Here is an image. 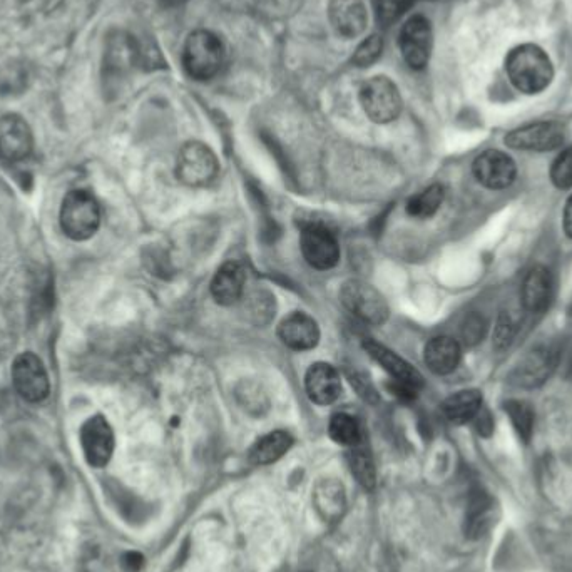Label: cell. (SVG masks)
Here are the masks:
<instances>
[{
	"mask_svg": "<svg viewBox=\"0 0 572 572\" xmlns=\"http://www.w3.org/2000/svg\"><path fill=\"white\" fill-rule=\"evenodd\" d=\"M445 191L440 184H432L429 188L424 189L419 195L412 196L407 201V213L414 218H430L439 211L442 201H444Z\"/></svg>",
	"mask_w": 572,
	"mask_h": 572,
	"instance_id": "cell-26",
	"label": "cell"
},
{
	"mask_svg": "<svg viewBox=\"0 0 572 572\" xmlns=\"http://www.w3.org/2000/svg\"><path fill=\"white\" fill-rule=\"evenodd\" d=\"M566 131L562 124L554 121H544V123L527 124L522 128L514 129L506 136V144L512 149L521 151H552L559 148L564 143Z\"/></svg>",
	"mask_w": 572,
	"mask_h": 572,
	"instance_id": "cell-11",
	"label": "cell"
},
{
	"mask_svg": "<svg viewBox=\"0 0 572 572\" xmlns=\"http://www.w3.org/2000/svg\"><path fill=\"white\" fill-rule=\"evenodd\" d=\"M305 390H307L308 399L312 400L313 404H333L342 392L340 373L330 363H315L308 368Z\"/></svg>",
	"mask_w": 572,
	"mask_h": 572,
	"instance_id": "cell-17",
	"label": "cell"
},
{
	"mask_svg": "<svg viewBox=\"0 0 572 572\" xmlns=\"http://www.w3.org/2000/svg\"><path fill=\"white\" fill-rule=\"evenodd\" d=\"M556 365V353L551 348H537L516 370V384L536 387L542 384Z\"/></svg>",
	"mask_w": 572,
	"mask_h": 572,
	"instance_id": "cell-22",
	"label": "cell"
},
{
	"mask_svg": "<svg viewBox=\"0 0 572 572\" xmlns=\"http://www.w3.org/2000/svg\"><path fill=\"white\" fill-rule=\"evenodd\" d=\"M384 49V41L378 34L367 37L365 41L357 47V51L353 54V64L357 67H370L378 61V57L382 56Z\"/></svg>",
	"mask_w": 572,
	"mask_h": 572,
	"instance_id": "cell-32",
	"label": "cell"
},
{
	"mask_svg": "<svg viewBox=\"0 0 572 572\" xmlns=\"http://www.w3.org/2000/svg\"><path fill=\"white\" fill-rule=\"evenodd\" d=\"M424 357L430 372L437 373V375H449L459 367L462 352H460L459 342L454 338L435 337L427 343Z\"/></svg>",
	"mask_w": 572,
	"mask_h": 572,
	"instance_id": "cell-21",
	"label": "cell"
},
{
	"mask_svg": "<svg viewBox=\"0 0 572 572\" xmlns=\"http://www.w3.org/2000/svg\"><path fill=\"white\" fill-rule=\"evenodd\" d=\"M300 245L305 260L315 270H330L340 260L337 236L322 223L303 226Z\"/></svg>",
	"mask_w": 572,
	"mask_h": 572,
	"instance_id": "cell-8",
	"label": "cell"
},
{
	"mask_svg": "<svg viewBox=\"0 0 572 572\" xmlns=\"http://www.w3.org/2000/svg\"><path fill=\"white\" fill-rule=\"evenodd\" d=\"M124 571L139 572L144 566V557L139 552H126L121 559Z\"/></svg>",
	"mask_w": 572,
	"mask_h": 572,
	"instance_id": "cell-36",
	"label": "cell"
},
{
	"mask_svg": "<svg viewBox=\"0 0 572 572\" xmlns=\"http://www.w3.org/2000/svg\"><path fill=\"white\" fill-rule=\"evenodd\" d=\"M564 231L569 238H572V195L564 206Z\"/></svg>",
	"mask_w": 572,
	"mask_h": 572,
	"instance_id": "cell-37",
	"label": "cell"
},
{
	"mask_svg": "<svg viewBox=\"0 0 572 572\" xmlns=\"http://www.w3.org/2000/svg\"><path fill=\"white\" fill-rule=\"evenodd\" d=\"M348 462H350V470L355 475L358 484L363 489L372 491L373 487H375V482H377V472H375V464H373L372 455L368 454V450L360 447V444L355 445V447H352Z\"/></svg>",
	"mask_w": 572,
	"mask_h": 572,
	"instance_id": "cell-27",
	"label": "cell"
},
{
	"mask_svg": "<svg viewBox=\"0 0 572 572\" xmlns=\"http://www.w3.org/2000/svg\"><path fill=\"white\" fill-rule=\"evenodd\" d=\"M328 17L338 36L345 39L362 36L367 27V7L363 0H332L328 6Z\"/></svg>",
	"mask_w": 572,
	"mask_h": 572,
	"instance_id": "cell-16",
	"label": "cell"
},
{
	"mask_svg": "<svg viewBox=\"0 0 572 572\" xmlns=\"http://www.w3.org/2000/svg\"><path fill=\"white\" fill-rule=\"evenodd\" d=\"M59 223L72 241L89 240L101 226V206L86 189H72L62 200Z\"/></svg>",
	"mask_w": 572,
	"mask_h": 572,
	"instance_id": "cell-2",
	"label": "cell"
},
{
	"mask_svg": "<svg viewBox=\"0 0 572 572\" xmlns=\"http://www.w3.org/2000/svg\"><path fill=\"white\" fill-rule=\"evenodd\" d=\"M328 432H330L333 442L347 445V447H355L362 440L360 425H358L357 420L353 419L352 415L348 414L333 415Z\"/></svg>",
	"mask_w": 572,
	"mask_h": 572,
	"instance_id": "cell-28",
	"label": "cell"
},
{
	"mask_svg": "<svg viewBox=\"0 0 572 572\" xmlns=\"http://www.w3.org/2000/svg\"><path fill=\"white\" fill-rule=\"evenodd\" d=\"M218 159L206 144L191 141L179 151L176 176L181 183L193 188L210 184L218 174Z\"/></svg>",
	"mask_w": 572,
	"mask_h": 572,
	"instance_id": "cell-6",
	"label": "cell"
},
{
	"mask_svg": "<svg viewBox=\"0 0 572 572\" xmlns=\"http://www.w3.org/2000/svg\"><path fill=\"white\" fill-rule=\"evenodd\" d=\"M482 395L479 390H460L442 404L444 415L454 424H467L481 414Z\"/></svg>",
	"mask_w": 572,
	"mask_h": 572,
	"instance_id": "cell-24",
	"label": "cell"
},
{
	"mask_svg": "<svg viewBox=\"0 0 572 572\" xmlns=\"http://www.w3.org/2000/svg\"><path fill=\"white\" fill-rule=\"evenodd\" d=\"M184 69L196 81H210L225 64V47L220 37L210 31L189 34L183 49Z\"/></svg>",
	"mask_w": 572,
	"mask_h": 572,
	"instance_id": "cell-3",
	"label": "cell"
},
{
	"mask_svg": "<svg viewBox=\"0 0 572 572\" xmlns=\"http://www.w3.org/2000/svg\"><path fill=\"white\" fill-rule=\"evenodd\" d=\"M506 412L511 417L512 425L517 430V434L524 442H529L534 429V412L531 405L522 400H509L506 404Z\"/></svg>",
	"mask_w": 572,
	"mask_h": 572,
	"instance_id": "cell-29",
	"label": "cell"
},
{
	"mask_svg": "<svg viewBox=\"0 0 572 572\" xmlns=\"http://www.w3.org/2000/svg\"><path fill=\"white\" fill-rule=\"evenodd\" d=\"M516 335V322L512 320L511 315L504 313L499 322H497L496 332H494V345L497 350H504V348L511 345Z\"/></svg>",
	"mask_w": 572,
	"mask_h": 572,
	"instance_id": "cell-35",
	"label": "cell"
},
{
	"mask_svg": "<svg viewBox=\"0 0 572 572\" xmlns=\"http://www.w3.org/2000/svg\"><path fill=\"white\" fill-rule=\"evenodd\" d=\"M313 506L325 522H338L347 511V496L343 484L327 477L313 487Z\"/></svg>",
	"mask_w": 572,
	"mask_h": 572,
	"instance_id": "cell-18",
	"label": "cell"
},
{
	"mask_svg": "<svg viewBox=\"0 0 572 572\" xmlns=\"http://www.w3.org/2000/svg\"><path fill=\"white\" fill-rule=\"evenodd\" d=\"M486 328V320L481 315L472 313V315L465 318L464 325H462V340L469 347L477 345V343L482 342V338L486 335Z\"/></svg>",
	"mask_w": 572,
	"mask_h": 572,
	"instance_id": "cell-34",
	"label": "cell"
},
{
	"mask_svg": "<svg viewBox=\"0 0 572 572\" xmlns=\"http://www.w3.org/2000/svg\"><path fill=\"white\" fill-rule=\"evenodd\" d=\"M400 51L404 61L415 71L424 69L430 61L434 34L432 26L424 16L410 17L400 31Z\"/></svg>",
	"mask_w": 572,
	"mask_h": 572,
	"instance_id": "cell-10",
	"label": "cell"
},
{
	"mask_svg": "<svg viewBox=\"0 0 572 572\" xmlns=\"http://www.w3.org/2000/svg\"><path fill=\"white\" fill-rule=\"evenodd\" d=\"M551 181L559 189L572 188V148L562 151L551 166Z\"/></svg>",
	"mask_w": 572,
	"mask_h": 572,
	"instance_id": "cell-33",
	"label": "cell"
},
{
	"mask_svg": "<svg viewBox=\"0 0 572 572\" xmlns=\"http://www.w3.org/2000/svg\"><path fill=\"white\" fill-rule=\"evenodd\" d=\"M168 6H176L179 2H183V0H164Z\"/></svg>",
	"mask_w": 572,
	"mask_h": 572,
	"instance_id": "cell-38",
	"label": "cell"
},
{
	"mask_svg": "<svg viewBox=\"0 0 572 572\" xmlns=\"http://www.w3.org/2000/svg\"><path fill=\"white\" fill-rule=\"evenodd\" d=\"M363 347L367 350L368 355L375 362L380 363L384 367L385 372L389 373L390 377H392V382L407 385V387L417 390V392L424 387V377L409 362H405L404 358L399 357L397 353L392 352L384 345H380V343L373 342V340L365 342Z\"/></svg>",
	"mask_w": 572,
	"mask_h": 572,
	"instance_id": "cell-15",
	"label": "cell"
},
{
	"mask_svg": "<svg viewBox=\"0 0 572 572\" xmlns=\"http://www.w3.org/2000/svg\"><path fill=\"white\" fill-rule=\"evenodd\" d=\"M472 171L477 181L489 189L509 188L517 176L514 159L494 149L477 156Z\"/></svg>",
	"mask_w": 572,
	"mask_h": 572,
	"instance_id": "cell-12",
	"label": "cell"
},
{
	"mask_svg": "<svg viewBox=\"0 0 572 572\" xmlns=\"http://www.w3.org/2000/svg\"><path fill=\"white\" fill-rule=\"evenodd\" d=\"M245 281L243 266L236 261H226L211 281V295L218 305L230 307L245 295Z\"/></svg>",
	"mask_w": 572,
	"mask_h": 572,
	"instance_id": "cell-19",
	"label": "cell"
},
{
	"mask_svg": "<svg viewBox=\"0 0 572 572\" xmlns=\"http://www.w3.org/2000/svg\"><path fill=\"white\" fill-rule=\"evenodd\" d=\"M278 337L286 347L305 352L317 347L320 342V328L307 313L295 312L280 323Z\"/></svg>",
	"mask_w": 572,
	"mask_h": 572,
	"instance_id": "cell-14",
	"label": "cell"
},
{
	"mask_svg": "<svg viewBox=\"0 0 572 572\" xmlns=\"http://www.w3.org/2000/svg\"><path fill=\"white\" fill-rule=\"evenodd\" d=\"M494 511V501L486 492H472L465 514V534L472 539L484 536L494 524Z\"/></svg>",
	"mask_w": 572,
	"mask_h": 572,
	"instance_id": "cell-23",
	"label": "cell"
},
{
	"mask_svg": "<svg viewBox=\"0 0 572 572\" xmlns=\"http://www.w3.org/2000/svg\"><path fill=\"white\" fill-rule=\"evenodd\" d=\"M412 0H373L375 19L382 27H390L409 11Z\"/></svg>",
	"mask_w": 572,
	"mask_h": 572,
	"instance_id": "cell-31",
	"label": "cell"
},
{
	"mask_svg": "<svg viewBox=\"0 0 572 572\" xmlns=\"http://www.w3.org/2000/svg\"><path fill=\"white\" fill-rule=\"evenodd\" d=\"M245 310L248 318L256 325L268 323L275 312V298L265 292L251 293L245 298Z\"/></svg>",
	"mask_w": 572,
	"mask_h": 572,
	"instance_id": "cell-30",
	"label": "cell"
},
{
	"mask_svg": "<svg viewBox=\"0 0 572 572\" xmlns=\"http://www.w3.org/2000/svg\"><path fill=\"white\" fill-rule=\"evenodd\" d=\"M12 382L22 399L39 404L51 392L49 375L41 358L32 352L21 353L12 365Z\"/></svg>",
	"mask_w": 572,
	"mask_h": 572,
	"instance_id": "cell-7",
	"label": "cell"
},
{
	"mask_svg": "<svg viewBox=\"0 0 572 572\" xmlns=\"http://www.w3.org/2000/svg\"><path fill=\"white\" fill-rule=\"evenodd\" d=\"M360 103L368 118L378 124L392 123L402 111L399 87L385 76L372 77L363 84Z\"/></svg>",
	"mask_w": 572,
	"mask_h": 572,
	"instance_id": "cell-4",
	"label": "cell"
},
{
	"mask_svg": "<svg viewBox=\"0 0 572 572\" xmlns=\"http://www.w3.org/2000/svg\"><path fill=\"white\" fill-rule=\"evenodd\" d=\"M552 297V276L544 266H534L522 283V305L527 312L541 313Z\"/></svg>",
	"mask_w": 572,
	"mask_h": 572,
	"instance_id": "cell-20",
	"label": "cell"
},
{
	"mask_svg": "<svg viewBox=\"0 0 572 572\" xmlns=\"http://www.w3.org/2000/svg\"><path fill=\"white\" fill-rule=\"evenodd\" d=\"M34 136L26 119L17 114L0 118V156L7 161H22L32 153Z\"/></svg>",
	"mask_w": 572,
	"mask_h": 572,
	"instance_id": "cell-13",
	"label": "cell"
},
{
	"mask_svg": "<svg viewBox=\"0 0 572 572\" xmlns=\"http://www.w3.org/2000/svg\"><path fill=\"white\" fill-rule=\"evenodd\" d=\"M292 445L293 437L288 432L283 430L270 432L256 440L255 445L251 447L250 462L253 465L273 464L292 449Z\"/></svg>",
	"mask_w": 572,
	"mask_h": 572,
	"instance_id": "cell-25",
	"label": "cell"
},
{
	"mask_svg": "<svg viewBox=\"0 0 572 572\" xmlns=\"http://www.w3.org/2000/svg\"><path fill=\"white\" fill-rule=\"evenodd\" d=\"M342 303L353 317L370 325H382L389 318V305L377 288L362 280H350L342 286Z\"/></svg>",
	"mask_w": 572,
	"mask_h": 572,
	"instance_id": "cell-5",
	"label": "cell"
},
{
	"mask_svg": "<svg viewBox=\"0 0 572 572\" xmlns=\"http://www.w3.org/2000/svg\"><path fill=\"white\" fill-rule=\"evenodd\" d=\"M507 76L517 91L539 94L554 79V67L547 52L536 44H522L509 52L506 59Z\"/></svg>",
	"mask_w": 572,
	"mask_h": 572,
	"instance_id": "cell-1",
	"label": "cell"
},
{
	"mask_svg": "<svg viewBox=\"0 0 572 572\" xmlns=\"http://www.w3.org/2000/svg\"><path fill=\"white\" fill-rule=\"evenodd\" d=\"M81 447L87 464L94 469H101L109 464L114 454V430L103 415H94L87 419L81 427Z\"/></svg>",
	"mask_w": 572,
	"mask_h": 572,
	"instance_id": "cell-9",
	"label": "cell"
}]
</instances>
